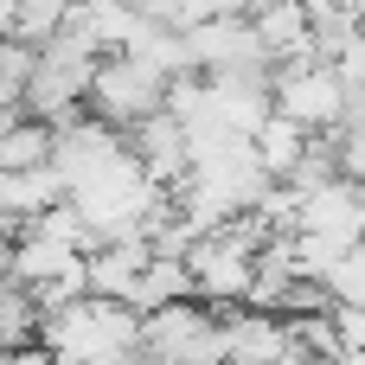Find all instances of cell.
Listing matches in <instances>:
<instances>
[{
	"instance_id": "cell-1",
	"label": "cell",
	"mask_w": 365,
	"mask_h": 365,
	"mask_svg": "<svg viewBox=\"0 0 365 365\" xmlns=\"http://www.w3.org/2000/svg\"><path fill=\"white\" fill-rule=\"evenodd\" d=\"M135 340H141V314L103 295H77L38 321V346L58 365H115L122 353H135Z\"/></svg>"
},
{
	"instance_id": "cell-2",
	"label": "cell",
	"mask_w": 365,
	"mask_h": 365,
	"mask_svg": "<svg viewBox=\"0 0 365 365\" xmlns=\"http://www.w3.org/2000/svg\"><path fill=\"white\" fill-rule=\"evenodd\" d=\"M135 353H148L154 365H225V321L205 302H167L154 314H141V340Z\"/></svg>"
},
{
	"instance_id": "cell-3",
	"label": "cell",
	"mask_w": 365,
	"mask_h": 365,
	"mask_svg": "<svg viewBox=\"0 0 365 365\" xmlns=\"http://www.w3.org/2000/svg\"><path fill=\"white\" fill-rule=\"evenodd\" d=\"M346 96H353V90L340 83V71H334L327 58H302V64L269 71V103H276V115L295 122L302 135H334L340 115H346Z\"/></svg>"
},
{
	"instance_id": "cell-4",
	"label": "cell",
	"mask_w": 365,
	"mask_h": 365,
	"mask_svg": "<svg viewBox=\"0 0 365 365\" xmlns=\"http://www.w3.org/2000/svg\"><path fill=\"white\" fill-rule=\"evenodd\" d=\"M160 103H167V77H160L154 64L128 58V51L103 58L96 77H90V90H83V115H96V122H109V128H122V135H128L135 122H148Z\"/></svg>"
},
{
	"instance_id": "cell-5",
	"label": "cell",
	"mask_w": 365,
	"mask_h": 365,
	"mask_svg": "<svg viewBox=\"0 0 365 365\" xmlns=\"http://www.w3.org/2000/svg\"><path fill=\"white\" fill-rule=\"evenodd\" d=\"M186 58L199 77H231V71H269L250 19H199L186 26Z\"/></svg>"
},
{
	"instance_id": "cell-6",
	"label": "cell",
	"mask_w": 365,
	"mask_h": 365,
	"mask_svg": "<svg viewBox=\"0 0 365 365\" xmlns=\"http://www.w3.org/2000/svg\"><path fill=\"white\" fill-rule=\"evenodd\" d=\"M225 321V365H282L302 359L295 340H289V321L269 314V308H218Z\"/></svg>"
},
{
	"instance_id": "cell-7",
	"label": "cell",
	"mask_w": 365,
	"mask_h": 365,
	"mask_svg": "<svg viewBox=\"0 0 365 365\" xmlns=\"http://www.w3.org/2000/svg\"><path fill=\"white\" fill-rule=\"evenodd\" d=\"M250 32H257L269 71L314 58V26H308V6H302V0H263V6L250 13Z\"/></svg>"
},
{
	"instance_id": "cell-8",
	"label": "cell",
	"mask_w": 365,
	"mask_h": 365,
	"mask_svg": "<svg viewBox=\"0 0 365 365\" xmlns=\"http://www.w3.org/2000/svg\"><path fill=\"white\" fill-rule=\"evenodd\" d=\"M148 237H122V244H96L90 257H83V276H90V295H103V302H122L128 308V295H135V282H141V269H148Z\"/></svg>"
},
{
	"instance_id": "cell-9",
	"label": "cell",
	"mask_w": 365,
	"mask_h": 365,
	"mask_svg": "<svg viewBox=\"0 0 365 365\" xmlns=\"http://www.w3.org/2000/svg\"><path fill=\"white\" fill-rule=\"evenodd\" d=\"M128 148H135V160H141L160 186H173V180L186 173V128H180L167 109H154L148 122H135V128H128Z\"/></svg>"
},
{
	"instance_id": "cell-10",
	"label": "cell",
	"mask_w": 365,
	"mask_h": 365,
	"mask_svg": "<svg viewBox=\"0 0 365 365\" xmlns=\"http://www.w3.org/2000/svg\"><path fill=\"white\" fill-rule=\"evenodd\" d=\"M308 148H314V135H302V128H295V122H282V115H269V122H263V128L250 135V154L263 160V173H269L276 186L302 173Z\"/></svg>"
},
{
	"instance_id": "cell-11",
	"label": "cell",
	"mask_w": 365,
	"mask_h": 365,
	"mask_svg": "<svg viewBox=\"0 0 365 365\" xmlns=\"http://www.w3.org/2000/svg\"><path fill=\"white\" fill-rule=\"evenodd\" d=\"M51 141L58 128L51 122H32L26 109L0 122V173H32V167H51Z\"/></svg>"
},
{
	"instance_id": "cell-12",
	"label": "cell",
	"mask_w": 365,
	"mask_h": 365,
	"mask_svg": "<svg viewBox=\"0 0 365 365\" xmlns=\"http://www.w3.org/2000/svg\"><path fill=\"white\" fill-rule=\"evenodd\" d=\"M186 295H192L186 263H180V257H148V269H141L128 308H135V314H154V308H167V302H186Z\"/></svg>"
},
{
	"instance_id": "cell-13",
	"label": "cell",
	"mask_w": 365,
	"mask_h": 365,
	"mask_svg": "<svg viewBox=\"0 0 365 365\" xmlns=\"http://www.w3.org/2000/svg\"><path fill=\"white\" fill-rule=\"evenodd\" d=\"M64 19H71V0H26V6L6 19V32H0V38H19L26 51H38L45 38H58V32H64Z\"/></svg>"
},
{
	"instance_id": "cell-14",
	"label": "cell",
	"mask_w": 365,
	"mask_h": 365,
	"mask_svg": "<svg viewBox=\"0 0 365 365\" xmlns=\"http://www.w3.org/2000/svg\"><path fill=\"white\" fill-rule=\"evenodd\" d=\"M38 302L19 289V282H0V346H26V340H38Z\"/></svg>"
},
{
	"instance_id": "cell-15",
	"label": "cell",
	"mask_w": 365,
	"mask_h": 365,
	"mask_svg": "<svg viewBox=\"0 0 365 365\" xmlns=\"http://www.w3.org/2000/svg\"><path fill=\"white\" fill-rule=\"evenodd\" d=\"M321 289L334 295V308H365V237L353 244V250H340V257L327 263Z\"/></svg>"
},
{
	"instance_id": "cell-16",
	"label": "cell",
	"mask_w": 365,
	"mask_h": 365,
	"mask_svg": "<svg viewBox=\"0 0 365 365\" xmlns=\"http://www.w3.org/2000/svg\"><path fill=\"white\" fill-rule=\"evenodd\" d=\"M327 64L340 71V83H346V90H365V32H353V38H346Z\"/></svg>"
},
{
	"instance_id": "cell-17",
	"label": "cell",
	"mask_w": 365,
	"mask_h": 365,
	"mask_svg": "<svg viewBox=\"0 0 365 365\" xmlns=\"http://www.w3.org/2000/svg\"><path fill=\"white\" fill-rule=\"evenodd\" d=\"M334 340L340 353H365V308H334Z\"/></svg>"
},
{
	"instance_id": "cell-18",
	"label": "cell",
	"mask_w": 365,
	"mask_h": 365,
	"mask_svg": "<svg viewBox=\"0 0 365 365\" xmlns=\"http://www.w3.org/2000/svg\"><path fill=\"white\" fill-rule=\"evenodd\" d=\"M0 365H58L38 340H26V346H0Z\"/></svg>"
},
{
	"instance_id": "cell-19",
	"label": "cell",
	"mask_w": 365,
	"mask_h": 365,
	"mask_svg": "<svg viewBox=\"0 0 365 365\" xmlns=\"http://www.w3.org/2000/svg\"><path fill=\"white\" fill-rule=\"evenodd\" d=\"M321 365H365V353H334V359H321Z\"/></svg>"
},
{
	"instance_id": "cell-20",
	"label": "cell",
	"mask_w": 365,
	"mask_h": 365,
	"mask_svg": "<svg viewBox=\"0 0 365 365\" xmlns=\"http://www.w3.org/2000/svg\"><path fill=\"white\" fill-rule=\"evenodd\" d=\"M115 365H154V359H148V353H122Z\"/></svg>"
},
{
	"instance_id": "cell-21",
	"label": "cell",
	"mask_w": 365,
	"mask_h": 365,
	"mask_svg": "<svg viewBox=\"0 0 365 365\" xmlns=\"http://www.w3.org/2000/svg\"><path fill=\"white\" fill-rule=\"evenodd\" d=\"M71 6H109V0H71Z\"/></svg>"
}]
</instances>
